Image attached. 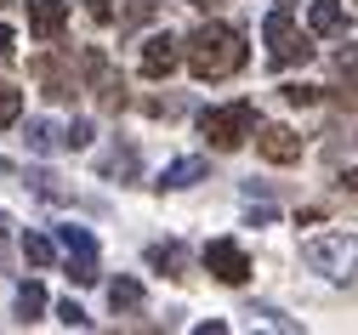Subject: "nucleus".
Wrapping results in <instances>:
<instances>
[{"instance_id": "7", "label": "nucleus", "mask_w": 358, "mask_h": 335, "mask_svg": "<svg viewBox=\"0 0 358 335\" xmlns=\"http://www.w3.org/2000/svg\"><path fill=\"white\" fill-rule=\"evenodd\" d=\"M176 63H188V52H182V40H176V34H148L143 40V74L148 80H165Z\"/></svg>"}, {"instance_id": "18", "label": "nucleus", "mask_w": 358, "mask_h": 335, "mask_svg": "<svg viewBox=\"0 0 358 335\" xmlns=\"http://www.w3.org/2000/svg\"><path fill=\"white\" fill-rule=\"evenodd\" d=\"M23 120V91L0 80V125H17Z\"/></svg>"}, {"instance_id": "12", "label": "nucleus", "mask_w": 358, "mask_h": 335, "mask_svg": "<svg viewBox=\"0 0 358 335\" xmlns=\"http://www.w3.org/2000/svg\"><path fill=\"white\" fill-rule=\"evenodd\" d=\"M210 176V165L205 159H171L165 171H159V182L154 187H194V182H205Z\"/></svg>"}, {"instance_id": "32", "label": "nucleus", "mask_w": 358, "mask_h": 335, "mask_svg": "<svg viewBox=\"0 0 358 335\" xmlns=\"http://www.w3.org/2000/svg\"><path fill=\"white\" fill-rule=\"evenodd\" d=\"M0 6H12V0H0Z\"/></svg>"}, {"instance_id": "5", "label": "nucleus", "mask_w": 358, "mask_h": 335, "mask_svg": "<svg viewBox=\"0 0 358 335\" xmlns=\"http://www.w3.org/2000/svg\"><path fill=\"white\" fill-rule=\"evenodd\" d=\"M80 74H85V91H97V103H103L108 114L125 108V80L114 74V63H108L103 45H85V52H80Z\"/></svg>"}, {"instance_id": "24", "label": "nucleus", "mask_w": 358, "mask_h": 335, "mask_svg": "<svg viewBox=\"0 0 358 335\" xmlns=\"http://www.w3.org/2000/svg\"><path fill=\"white\" fill-rule=\"evenodd\" d=\"M57 318H63L69 329H85V324H92V318H85V307H80V301H57Z\"/></svg>"}, {"instance_id": "21", "label": "nucleus", "mask_w": 358, "mask_h": 335, "mask_svg": "<svg viewBox=\"0 0 358 335\" xmlns=\"http://www.w3.org/2000/svg\"><path fill=\"white\" fill-rule=\"evenodd\" d=\"M148 262H154V267H165V273L176 278V267H182V250H176V245H154V250H148Z\"/></svg>"}, {"instance_id": "10", "label": "nucleus", "mask_w": 358, "mask_h": 335, "mask_svg": "<svg viewBox=\"0 0 358 335\" xmlns=\"http://www.w3.org/2000/svg\"><path fill=\"white\" fill-rule=\"evenodd\" d=\"M69 23V0H29V34L34 40H57Z\"/></svg>"}, {"instance_id": "26", "label": "nucleus", "mask_w": 358, "mask_h": 335, "mask_svg": "<svg viewBox=\"0 0 358 335\" xmlns=\"http://www.w3.org/2000/svg\"><path fill=\"white\" fill-rule=\"evenodd\" d=\"M63 136H69V148H85V142H92V120H74Z\"/></svg>"}, {"instance_id": "31", "label": "nucleus", "mask_w": 358, "mask_h": 335, "mask_svg": "<svg viewBox=\"0 0 358 335\" xmlns=\"http://www.w3.org/2000/svg\"><path fill=\"white\" fill-rule=\"evenodd\" d=\"M6 227H12V222H6V216H0V238H6Z\"/></svg>"}, {"instance_id": "4", "label": "nucleus", "mask_w": 358, "mask_h": 335, "mask_svg": "<svg viewBox=\"0 0 358 335\" xmlns=\"http://www.w3.org/2000/svg\"><path fill=\"white\" fill-rule=\"evenodd\" d=\"M262 40H267V57H273V69H290V63H307V57H313V45H307V34L296 29L290 6L267 12V23H262Z\"/></svg>"}, {"instance_id": "20", "label": "nucleus", "mask_w": 358, "mask_h": 335, "mask_svg": "<svg viewBox=\"0 0 358 335\" xmlns=\"http://www.w3.org/2000/svg\"><path fill=\"white\" fill-rule=\"evenodd\" d=\"M57 245L63 250H97V238L85 233V227H57Z\"/></svg>"}, {"instance_id": "25", "label": "nucleus", "mask_w": 358, "mask_h": 335, "mask_svg": "<svg viewBox=\"0 0 358 335\" xmlns=\"http://www.w3.org/2000/svg\"><path fill=\"white\" fill-rule=\"evenodd\" d=\"M285 103H319V85H285Z\"/></svg>"}, {"instance_id": "8", "label": "nucleus", "mask_w": 358, "mask_h": 335, "mask_svg": "<svg viewBox=\"0 0 358 335\" xmlns=\"http://www.w3.org/2000/svg\"><path fill=\"white\" fill-rule=\"evenodd\" d=\"M29 69H34V80H40V85H46V97H52V103H74L80 80H74V69H69L63 57H52V52H46V57H34Z\"/></svg>"}, {"instance_id": "22", "label": "nucleus", "mask_w": 358, "mask_h": 335, "mask_svg": "<svg viewBox=\"0 0 358 335\" xmlns=\"http://www.w3.org/2000/svg\"><path fill=\"white\" fill-rule=\"evenodd\" d=\"M336 74L347 85H358V45H341V52H336Z\"/></svg>"}, {"instance_id": "6", "label": "nucleus", "mask_w": 358, "mask_h": 335, "mask_svg": "<svg viewBox=\"0 0 358 335\" xmlns=\"http://www.w3.org/2000/svg\"><path fill=\"white\" fill-rule=\"evenodd\" d=\"M205 273L222 278V284H245L250 278V256L234 245V238H210L205 245Z\"/></svg>"}, {"instance_id": "9", "label": "nucleus", "mask_w": 358, "mask_h": 335, "mask_svg": "<svg viewBox=\"0 0 358 335\" xmlns=\"http://www.w3.org/2000/svg\"><path fill=\"white\" fill-rule=\"evenodd\" d=\"M256 154H262L267 165H296V159H301V136H296L290 125H262V131H256Z\"/></svg>"}, {"instance_id": "11", "label": "nucleus", "mask_w": 358, "mask_h": 335, "mask_svg": "<svg viewBox=\"0 0 358 335\" xmlns=\"http://www.w3.org/2000/svg\"><path fill=\"white\" fill-rule=\"evenodd\" d=\"M307 29H313V34H324V40L347 34V12H341V0H313V6H307Z\"/></svg>"}, {"instance_id": "17", "label": "nucleus", "mask_w": 358, "mask_h": 335, "mask_svg": "<svg viewBox=\"0 0 358 335\" xmlns=\"http://www.w3.org/2000/svg\"><path fill=\"white\" fill-rule=\"evenodd\" d=\"M103 176H137V148H114V154H103Z\"/></svg>"}, {"instance_id": "14", "label": "nucleus", "mask_w": 358, "mask_h": 335, "mask_svg": "<svg viewBox=\"0 0 358 335\" xmlns=\"http://www.w3.org/2000/svg\"><path fill=\"white\" fill-rule=\"evenodd\" d=\"M108 307H114V313H137V307H143V284H137V278H114V284H108Z\"/></svg>"}, {"instance_id": "30", "label": "nucleus", "mask_w": 358, "mask_h": 335, "mask_svg": "<svg viewBox=\"0 0 358 335\" xmlns=\"http://www.w3.org/2000/svg\"><path fill=\"white\" fill-rule=\"evenodd\" d=\"M188 6H216V0H188Z\"/></svg>"}, {"instance_id": "15", "label": "nucleus", "mask_w": 358, "mask_h": 335, "mask_svg": "<svg viewBox=\"0 0 358 335\" xmlns=\"http://www.w3.org/2000/svg\"><path fill=\"white\" fill-rule=\"evenodd\" d=\"M40 313H46V290H40L34 278H29V284H17V318H23V324H34Z\"/></svg>"}, {"instance_id": "29", "label": "nucleus", "mask_w": 358, "mask_h": 335, "mask_svg": "<svg viewBox=\"0 0 358 335\" xmlns=\"http://www.w3.org/2000/svg\"><path fill=\"white\" fill-rule=\"evenodd\" d=\"M341 187H352V194H358V171H347V176H341Z\"/></svg>"}, {"instance_id": "16", "label": "nucleus", "mask_w": 358, "mask_h": 335, "mask_svg": "<svg viewBox=\"0 0 358 335\" xmlns=\"http://www.w3.org/2000/svg\"><path fill=\"white\" fill-rule=\"evenodd\" d=\"M69 278L74 284H97V250H69Z\"/></svg>"}, {"instance_id": "19", "label": "nucleus", "mask_w": 358, "mask_h": 335, "mask_svg": "<svg viewBox=\"0 0 358 335\" xmlns=\"http://www.w3.org/2000/svg\"><path fill=\"white\" fill-rule=\"evenodd\" d=\"M23 256H29L34 267H52V256H57V245H52V238H40V233H29V238H23Z\"/></svg>"}, {"instance_id": "28", "label": "nucleus", "mask_w": 358, "mask_h": 335, "mask_svg": "<svg viewBox=\"0 0 358 335\" xmlns=\"http://www.w3.org/2000/svg\"><path fill=\"white\" fill-rule=\"evenodd\" d=\"M12 57H17V34L0 23V63H12Z\"/></svg>"}, {"instance_id": "1", "label": "nucleus", "mask_w": 358, "mask_h": 335, "mask_svg": "<svg viewBox=\"0 0 358 335\" xmlns=\"http://www.w3.org/2000/svg\"><path fill=\"white\" fill-rule=\"evenodd\" d=\"M182 52H188L194 80H228V74L245 69V34L234 23H199L182 40Z\"/></svg>"}, {"instance_id": "27", "label": "nucleus", "mask_w": 358, "mask_h": 335, "mask_svg": "<svg viewBox=\"0 0 358 335\" xmlns=\"http://www.w3.org/2000/svg\"><path fill=\"white\" fill-rule=\"evenodd\" d=\"M85 12H92V23H114V0H85Z\"/></svg>"}, {"instance_id": "23", "label": "nucleus", "mask_w": 358, "mask_h": 335, "mask_svg": "<svg viewBox=\"0 0 358 335\" xmlns=\"http://www.w3.org/2000/svg\"><path fill=\"white\" fill-rule=\"evenodd\" d=\"M154 6H159V0H131L120 23H125V29H137V23H148V17H154Z\"/></svg>"}, {"instance_id": "3", "label": "nucleus", "mask_w": 358, "mask_h": 335, "mask_svg": "<svg viewBox=\"0 0 358 335\" xmlns=\"http://www.w3.org/2000/svg\"><path fill=\"white\" fill-rule=\"evenodd\" d=\"M307 267H319L324 278H336V284H347L352 273H358V238L352 233H319V238H307Z\"/></svg>"}, {"instance_id": "2", "label": "nucleus", "mask_w": 358, "mask_h": 335, "mask_svg": "<svg viewBox=\"0 0 358 335\" xmlns=\"http://www.w3.org/2000/svg\"><path fill=\"white\" fill-rule=\"evenodd\" d=\"M199 131L216 154H234L245 136H256V108L250 103H222V108H205L199 114Z\"/></svg>"}, {"instance_id": "13", "label": "nucleus", "mask_w": 358, "mask_h": 335, "mask_svg": "<svg viewBox=\"0 0 358 335\" xmlns=\"http://www.w3.org/2000/svg\"><path fill=\"white\" fill-rule=\"evenodd\" d=\"M23 142H29V154H57V148H69V136H63L52 120H29Z\"/></svg>"}]
</instances>
